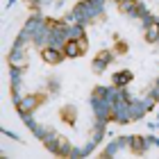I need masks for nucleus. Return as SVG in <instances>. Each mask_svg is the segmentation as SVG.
<instances>
[{"label":"nucleus","mask_w":159,"mask_h":159,"mask_svg":"<svg viewBox=\"0 0 159 159\" xmlns=\"http://www.w3.org/2000/svg\"><path fill=\"white\" fill-rule=\"evenodd\" d=\"M86 50V43H84V39H77V41H68L66 43V55H82Z\"/></svg>","instance_id":"obj_1"},{"label":"nucleus","mask_w":159,"mask_h":159,"mask_svg":"<svg viewBox=\"0 0 159 159\" xmlns=\"http://www.w3.org/2000/svg\"><path fill=\"white\" fill-rule=\"evenodd\" d=\"M43 57H46V61H52V64L61 59V55H59V52H50V50H43Z\"/></svg>","instance_id":"obj_2"}]
</instances>
